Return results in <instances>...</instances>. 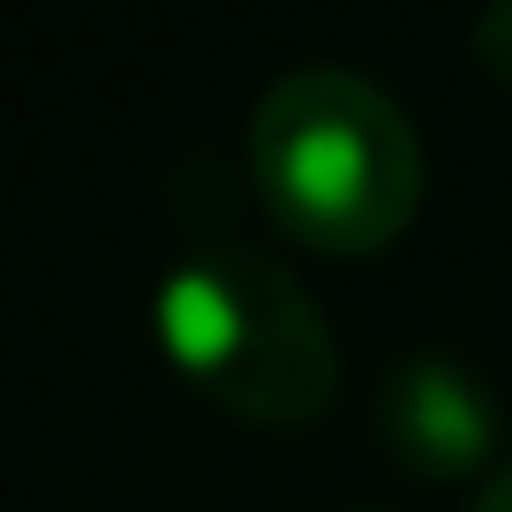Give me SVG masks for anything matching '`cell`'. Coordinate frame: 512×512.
I'll list each match as a JSON object with an SVG mask.
<instances>
[{"mask_svg": "<svg viewBox=\"0 0 512 512\" xmlns=\"http://www.w3.org/2000/svg\"><path fill=\"white\" fill-rule=\"evenodd\" d=\"M151 339L211 407L264 430H302L339 392V339L309 287L241 234H204L166 256Z\"/></svg>", "mask_w": 512, "mask_h": 512, "instance_id": "obj_1", "label": "cell"}, {"mask_svg": "<svg viewBox=\"0 0 512 512\" xmlns=\"http://www.w3.org/2000/svg\"><path fill=\"white\" fill-rule=\"evenodd\" d=\"M249 181L287 241L317 256H384L422 211V144L384 83L294 68L249 113Z\"/></svg>", "mask_w": 512, "mask_h": 512, "instance_id": "obj_2", "label": "cell"}, {"mask_svg": "<svg viewBox=\"0 0 512 512\" xmlns=\"http://www.w3.org/2000/svg\"><path fill=\"white\" fill-rule=\"evenodd\" d=\"M497 400L460 354L415 347L377 384V437L422 482H490L497 475Z\"/></svg>", "mask_w": 512, "mask_h": 512, "instance_id": "obj_3", "label": "cell"}, {"mask_svg": "<svg viewBox=\"0 0 512 512\" xmlns=\"http://www.w3.org/2000/svg\"><path fill=\"white\" fill-rule=\"evenodd\" d=\"M475 53H482V68H490L497 83H512V0L475 23Z\"/></svg>", "mask_w": 512, "mask_h": 512, "instance_id": "obj_4", "label": "cell"}, {"mask_svg": "<svg viewBox=\"0 0 512 512\" xmlns=\"http://www.w3.org/2000/svg\"><path fill=\"white\" fill-rule=\"evenodd\" d=\"M475 512H512V460L497 467L490 482H482V497H475Z\"/></svg>", "mask_w": 512, "mask_h": 512, "instance_id": "obj_5", "label": "cell"}]
</instances>
